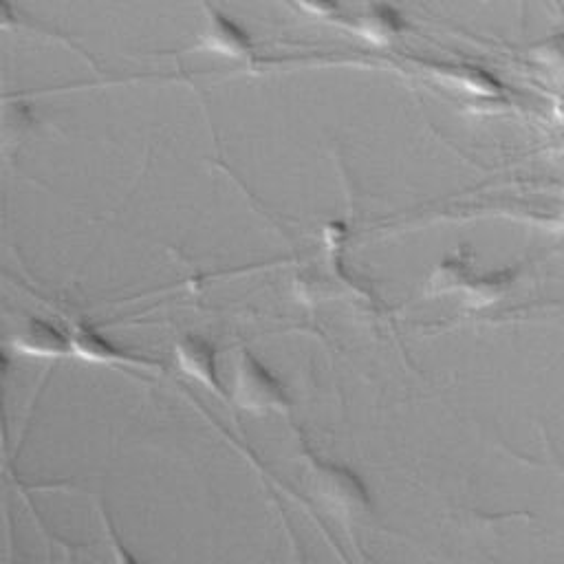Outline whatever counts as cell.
I'll return each instance as SVG.
<instances>
[{
  "label": "cell",
  "mask_w": 564,
  "mask_h": 564,
  "mask_svg": "<svg viewBox=\"0 0 564 564\" xmlns=\"http://www.w3.org/2000/svg\"><path fill=\"white\" fill-rule=\"evenodd\" d=\"M232 397L238 408L260 412V415L289 408L285 386L252 351H241L236 357Z\"/></svg>",
  "instance_id": "6da1fadb"
},
{
  "label": "cell",
  "mask_w": 564,
  "mask_h": 564,
  "mask_svg": "<svg viewBox=\"0 0 564 564\" xmlns=\"http://www.w3.org/2000/svg\"><path fill=\"white\" fill-rule=\"evenodd\" d=\"M311 483L320 501L342 516H362L371 507V496H368L364 481L344 465L316 463Z\"/></svg>",
  "instance_id": "7a4b0ae2"
},
{
  "label": "cell",
  "mask_w": 564,
  "mask_h": 564,
  "mask_svg": "<svg viewBox=\"0 0 564 564\" xmlns=\"http://www.w3.org/2000/svg\"><path fill=\"white\" fill-rule=\"evenodd\" d=\"M199 49L219 58L243 60L252 56L254 45L247 31L234 18L219 9H210L199 38Z\"/></svg>",
  "instance_id": "3957f363"
},
{
  "label": "cell",
  "mask_w": 564,
  "mask_h": 564,
  "mask_svg": "<svg viewBox=\"0 0 564 564\" xmlns=\"http://www.w3.org/2000/svg\"><path fill=\"white\" fill-rule=\"evenodd\" d=\"M175 360L183 375L212 390V393L223 395L219 368H216V351L208 340L201 335H183L175 344Z\"/></svg>",
  "instance_id": "277c9868"
},
{
  "label": "cell",
  "mask_w": 564,
  "mask_h": 564,
  "mask_svg": "<svg viewBox=\"0 0 564 564\" xmlns=\"http://www.w3.org/2000/svg\"><path fill=\"white\" fill-rule=\"evenodd\" d=\"M12 344L20 355L42 357V360H58V357L71 355V335L40 318L27 320L23 329H18Z\"/></svg>",
  "instance_id": "5b68a950"
},
{
  "label": "cell",
  "mask_w": 564,
  "mask_h": 564,
  "mask_svg": "<svg viewBox=\"0 0 564 564\" xmlns=\"http://www.w3.org/2000/svg\"><path fill=\"white\" fill-rule=\"evenodd\" d=\"M351 31L373 45H390L406 31V20L395 7L386 3H375L351 20Z\"/></svg>",
  "instance_id": "8992f818"
},
{
  "label": "cell",
  "mask_w": 564,
  "mask_h": 564,
  "mask_svg": "<svg viewBox=\"0 0 564 564\" xmlns=\"http://www.w3.org/2000/svg\"><path fill=\"white\" fill-rule=\"evenodd\" d=\"M71 335V353L91 364H144L139 357L117 349V346L106 340L102 333H97L91 324L75 322Z\"/></svg>",
  "instance_id": "52a82bcc"
},
{
  "label": "cell",
  "mask_w": 564,
  "mask_h": 564,
  "mask_svg": "<svg viewBox=\"0 0 564 564\" xmlns=\"http://www.w3.org/2000/svg\"><path fill=\"white\" fill-rule=\"evenodd\" d=\"M435 73H439V78L446 84L459 86V89L474 93V95H496L498 93L496 80H492L490 75L481 69L459 67V64H441Z\"/></svg>",
  "instance_id": "ba28073f"
},
{
  "label": "cell",
  "mask_w": 564,
  "mask_h": 564,
  "mask_svg": "<svg viewBox=\"0 0 564 564\" xmlns=\"http://www.w3.org/2000/svg\"><path fill=\"white\" fill-rule=\"evenodd\" d=\"M472 282V274L468 263H463L461 258L446 260L437 271L435 276L428 282V294L439 296V294H450V291L465 289Z\"/></svg>",
  "instance_id": "9c48e42d"
},
{
  "label": "cell",
  "mask_w": 564,
  "mask_h": 564,
  "mask_svg": "<svg viewBox=\"0 0 564 564\" xmlns=\"http://www.w3.org/2000/svg\"><path fill=\"white\" fill-rule=\"evenodd\" d=\"M509 282H512V276L509 274H494L483 280H472L470 285L465 287V291H468L472 305H490V302L505 294Z\"/></svg>",
  "instance_id": "30bf717a"
},
{
  "label": "cell",
  "mask_w": 564,
  "mask_h": 564,
  "mask_svg": "<svg viewBox=\"0 0 564 564\" xmlns=\"http://www.w3.org/2000/svg\"><path fill=\"white\" fill-rule=\"evenodd\" d=\"M289 3H294L300 12L316 16V18H331V16H338L340 12V7L335 0H289Z\"/></svg>",
  "instance_id": "8fae6325"
}]
</instances>
